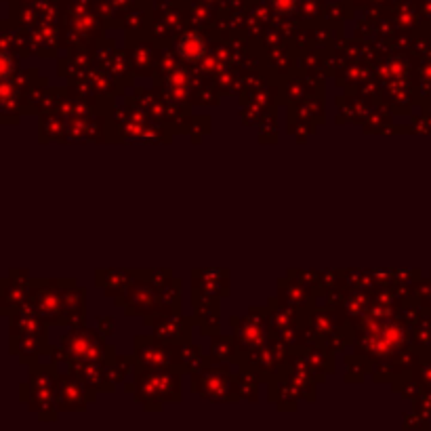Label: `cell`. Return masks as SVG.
Here are the masks:
<instances>
[{"mask_svg":"<svg viewBox=\"0 0 431 431\" xmlns=\"http://www.w3.org/2000/svg\"><path fill=\"white\" fill-rule=\"evenodd\" d=\"M177 51L179 55L183 57V60L187 62H198V60H203L205 53H207V42L203 36H198V34H187L179 40L177 44Z\"/></svg>","mask_w":431,"mask_h":431,"instance_id":"cell-1","label":"cell"}]
</instances>
